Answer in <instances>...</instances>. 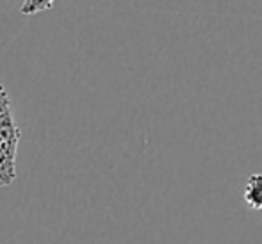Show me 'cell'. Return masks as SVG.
<instances>
[{"label":"cell","mask_w":262,"mask_h":244,"mask_svg":"<svg viewBox=\"0 0 262 244\" xmlns=\"http://www.w3.org/2000/svg\"><path fill=\"white\" fill-rule=\"evenodd\" d=\"M21 132L13 116L6 87L0 84V187L16 180V153Z\"/></svg>","instance_id":"obj_1"},{"label":"cell","mask_w":262,"mask_h":244,"mask_svg":"<svg viewBox=\"0 0 262 244\" xmlns=\"http://www.w3.org/2000/svg\"><path fill=\"white\" fill-rule=\"evenodd\" d=\"M54 4H55V0H24L20 11L25 16H34V14L41 13V11L50 9Z\"/></svg>","instance_id":"obj_3"},{"label":"cell","mask_w":262,"mask_h":244,"mask_svg":"<svg viewBox=\"0 0 262 244\" xmlns=\"http://www.w3.org/2000/svg\"><path fill=\"white\" fill-rule=\"evenodd\" d=\"M245 202L250 209L262 210V173L248 176L245 186Z\"/></svg>","instance_id":"obj_2"}]
</instances>
